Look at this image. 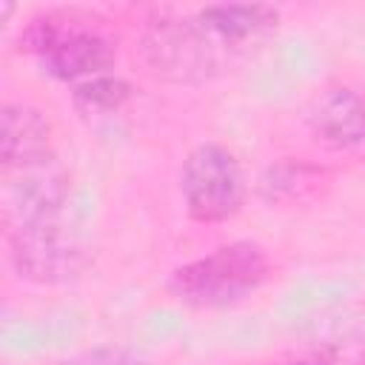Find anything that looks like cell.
<instances>
[{"label":"cell","instance_id":"cell-13","mask_svg":"<svg viewBox=\"0 0 365 365\" xmlns=\"http://www.w3.org/2000/svg\"><path fill=\"white\" fill-rule=\"evenodd\" d=\"M265 365H308V356L305 359H288V362H265Z\"/></svg>","mask_w":365,"mask_h":365},{"label":"cell","instance_id":"cell-1","mask_svg":"<svg viewBox=\"0 0 365 365\" xmlns=\"http://www.w3.org/2000/svg\"><path fill=\"white\" fill-rule=\"evenodd\" d=\"M271 274V259L257 242H228L197 257L168 277V291L194 308H225L254 294Z\"/></svg>","mask_w":365,"mask_h":365},{"label":"cell","instance_id":"cell-5","mask_svg":"<svg viewBox=\"0 0 365 365\" xmlns=\"http://www.w3.org/2000/svg\"><path fill=\"white\" fill-rule=\"evenodd\" d=\"M225 51L200 23L188 20H160L143 37V57L157 77L174 83H205L222 68Z\"/></svg>","mask_w":365,"mask_h":365},{"label":"cell","instance_id":"cell-4","mask_svg":"<svg viewBox=\"0 0 365 365\" xmlns=\"http://www.w3.org/2000/svg\"><path fill=\"white\" fill-rule=\"evenodd\" d=\"M180 194L194 222L214 225L237 217L245 200V177L234 151L220 143L191 148L180 168Z\"/></svg>","mask_w":365,"mask_h":365},{"label":"cell","instance_id":"cell-12","mask_svg":"<svg viewBox=\"0 0 365 365\" xmlns=\"http://www.w3.org/2000/svg\"><path fill=\"white\" fill-rule=\"evenodd\" d=\"M308 365H365V348H328L308 356Z\"/></svg>","mask_w":365,"mask_h":365},{"label":"cell","instance_id":"cell-3","mask_svg":"<svg viewBox=\"0 0 365 365\" xmlns=\"http://www.w3.org/2000/svg\"><path fill=\"white\" fill-rule=\"evenodd\" d=\"M9 259L20 279L34 285H66L77 279L88 254L66 211L9 220Z\"/></svg>","mask_w":365,"mask_h":365},{"label":"cell","instance_id":"cell-11","mask_svg":"<svg viewBox=\"0 0 365 365\" xmlns=\"http://www.w3.org/2000/svg\"><path fill=\"white\" fill-rule=\"evenodd\" d=\"M60 365H148V362L123 348H91V351H80L68 356Z\"/></svg>","mask_w":365,"mask_h":365},{"label":"cell","instance_id":"cell-2","mask_svg":"<svg viewBox=\"0 0 365 365\" xmlns=\"http://www.w3.org/2000/svg\"><path fill=\"white\" fill-rule=\"evenodd\" d=\"M20 46L26 54L37 57L46 74L74 86L111 74L117 60L114 43L71 14H40L29 20Z\"/></svg>","mask_w":365,"mask_h":365},{"label":"cell","instance_id":"cell-6","mask_svg":"<svg viewBox=\"0 0 365 365\" xmlns=\"http://www.w3.org/2000/svg\"><path fill=\"white\" fill-rule=\"evenodd\" d=\"M308 131L334 154L365 157V94L351 86L325 88L308 108Z\"/></svg>","mask_w":365,"mask_h":365},{"label":"cell","instance_id":"cell-7","mask_svg":"<svg viewBox=\"0 0 365 365\" xmlns=\"http://www.w3.org/2000/svg\"><path fill=\"white\" fill-rule=\"evenodd\" d=\"M194 17L231 54L265 40L279 23V11L274 6H262V3L205 6Z\"/></svg>","mask_w":365,"mask_h":365},{"label":"cell","instance_id":"cell-8","mask_svg":"<svg viewBox=\"0 0 365 365\" xmlns=\"http://www.w3.org/2000/svg\"><path fill=\"white\" fill-rule=\"evenodd\" d=\"M51 123L48 117L26 103L3 106V131H0V160L3 174L17 171L29 163L51 157Z\"/></svg>","mask_w":365,"mask_h":365},{"label":"cell","instance_id":"cell-10","mask_svg":"<svg viewBox=\"0 0 365 365\" xmlns=\"http://www.w3.org/2000/svg\"><path fill=\"white\" fill-rule=\"evenodd\" d=\"M131 97V86L117 77V74H103V77H94L83 86H74L71 91V100H74V108L83 114V117H103V114H114L120 111Z\"/></svg>","mask_w":365,"mask_h":365},{"label":"cell","instance_id":"cell-9","mask_svg":"<svg viewBox=\"0 0 365 365\" xmlns=\"http://www.w3.org/2000/svg\"><path fill=\"white\" fill-rule=\"evenodd\" d=\"M328 174L319 165L302 160H279L268 165L257 182V191L271 205H305L322 194Z\"/></svg>","mask_w":365,"mask_h":365}]
</instances>
